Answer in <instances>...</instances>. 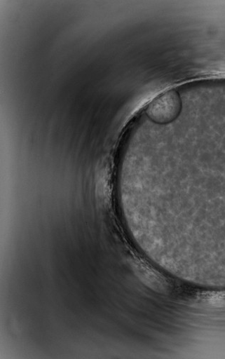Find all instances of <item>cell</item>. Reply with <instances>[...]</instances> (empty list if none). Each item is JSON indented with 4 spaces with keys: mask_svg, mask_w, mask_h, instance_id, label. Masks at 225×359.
Segmentation results:
<instances>
[{
    "mask_svg": "<svg viewBox=\"0 0 225 359\" xmlns=\"http://www.w3.org/2000/svg\"><path fill=\"white\" fill-rule=\"evenodd\" d=\"M179 106L177 96L170 92L154 100L149 107L147 114L156 123H167L176 115Z\"/></svg>",
    "mask_w": 225,
    "mask_h": 359,
    "instance_id": "obj_1",
    "label": "cell"
}]
</instances>
